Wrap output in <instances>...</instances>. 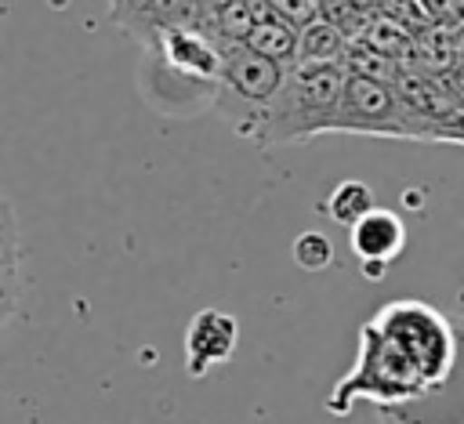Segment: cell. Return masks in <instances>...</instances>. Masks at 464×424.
I'll use <instances>...</instances> for the list:
<instances>
[{"label":"cell","instance_id":"1","mask_svg":"<svg viewBox=\"0 0 464 424\" xmlns=\"http://www.w3.org/2000/svg\"><path fill=\"white\" fill-rule=\"evenodd\" d=\"M453 366V330L442 312L424 301H392L370 315L359 337L355 366L334 384L326 410L352 413L359 399L395 406L428 395Z\"/></svg>","mask_w":464,"mask_h":424},{"label":"cell","instance_id":"2","mask_svg":"<svg viewBox=\"0 0 464 424\" xmlns=\"http://www.w3.org/2000/svg\"><path fill=\"white\" fill-rule=\"evenodd\" d=\"M348 69L341 62H297L268 109V127L261 149L301 145L319 134H334V116L344 94Z\"/></svg>","mask_w":464,"mask_h":424},{"label":"cell","instance_id":"3","mask_svg":"<svg viewBox=\"0 0 464 424\" xmlns=\"http://www.w3.org/2000/svg\"><path fill=\"white\" fill-rule=\"evenodd\" d=\"M221 47H225V65H221V80L214 87L210 109L236 134L261 145L265 127H268V109H272V101L286 80V65L265 58L246 40L221 43Z\"/></svg>","mask_w":464,"mask_h":424},{"label":"cell","instance_id":"4","mask_svg":"<svg viewBox=\"0 0 464 424\" xmlns=\"http://www.w3.org/2000/svg\"><path fill=\"white\" fill-rule=\"evenodd\" d=\"M334 134H381V138H417V141H442L439 127L413 112L399 87L388 80L348 72L344 94L334 116Z\"/></svg>","mask_w":464,"mask_h":424},{"label":"cell","instance_id":"5","mask_svg":"<svg viewBox=\"0 0 464 424\" xmlns=\"http://www.w3.org/2000/svg\"><path fill=\"white\" fill-rule=\"evenodd\" d=\"M239 344L236 315L221 308H199L185 326V370L188 377H207L214 366L228 362Z\"/></svg>","mask_w":464,"mask_h":424},{"label":"cell","instance_id":"6","mask_svg":"<svg viewBox=\"0 0 464 424\" xmlns=\"http://www.w3.org/2000/svg\"><path fill=\"white\" fill-rule=\"evenodd\" d=\"M348 232H352V254L362 265V275L366 279H381L388 272V265L406 246V225H402V217L395 210H384V207H373Z\"/></svg>","mask_w":464,"mask_h":424},{"label":"cell","instance_id":"7","mask_svg":"<svg viewBox=\"0 0 464 424\" xmlns=\"http://www.w3.org/2000/svg\"><path fill=\"white\" fill-rule=\"evenodd\" d=\"M22 297V239L14 225V207L4 199V228H0V308L4 323L14 319Z\"/></svg>","mask_w":464,"mask_h":424},{"label":"cell","instance_id":"8","mask_svg":"<svg viewBox=\"0 0 464 424\" xmlns=\"http://www.w3.org/2000/svg\"><path fill=\"white\" fill-rule=\"evenodd\" d=\"M246 43L254 47V51H261L265 58H272V62H279V65H297V51H301V29L297 25H290L286 18H279L276 11L272 14H265L254 29H250V36H246Z\"/></svg>","mask_w":464,"mask_h":424},{"label":"cell","instance_id":"9","mask_svg":"<svg viewBox=\"0 0 464 424\" xmlns=\"http://www.w3.org/2000/svg\"><path fill=\"white\" fill-rule=\"evenodd\" d=\"M348 36L344 29H337L330 18H315L312 25L301 29V51L297 62H341L348 51Z\"/></svg>","mask_w":464,"mask_h":424},{"label":"cell","instance_id":"10","mask_svg":"<svg viewBox=\"0 0 464 424\" xmlns=\"http://www.w3.org/2000/svg\"><path fill=\"white\" fill-rule=\"evenodd\" d=\"M373 207H377L373 188H370L366 181H355V178L341 181V185L326 196V214H330V221H334V225H344V228H352L355 221H362Z\"/></svg>","mask_w":464,"mask_h":424},{"label":"cell","instance_id":"11","mask_svg":"<svg viewBox=\"0 0 464 424\" xmlns=\"http://www.w3.org/2000/svg\"><path fill=\"white\" fill-rule=\"evenodd\" d=\"M290 254H294V261L304 268V272H323V268H330V261H334V243L323 236V232H301L297 239H294V246H290Z\"/></svg>","mask_w":464,"mask_h":424},{"label":"cell","instance_id":"12","mask_svg":"<svg viewBox=\"0 0 464 424\" xmlns=\"http://www.w3.org/2000/svg\"><path fill=\"white\" fill-rule=\"evenodd\" d=\"M268 4H272V11L279 18H286L297 29H304L315 18H323V0H268Z\"/></svg>","mask_w":464,"mask_h":424},{"label":"cell","instance_id":"13","mask_svg":"<svg viewBox=\"0 0 464 424\" xmlns=\"http://www.w3.org/2000/svg\"><path fill=\"white\" fill-rule=\"evenodd\" d=\"M442 80H446V87H450V94H453L457 109L464 112V62H460V65H453V69H446V72H442Z\"/></svg>","mask_w":464,"mask_h":424},{"label":"cell","instance_id":"14","mask_svg":"<svg viewBox=\"0 0 464 424\" xmlns=\"http://www.w3.org/2000/svg\"><path fill=\"white\" fill-rule=\"evenodd\" d=\"M112 4H120V0H109V7H112Z\"/></svg>","mask_w":464,"mask_h":424}]
</instances>
